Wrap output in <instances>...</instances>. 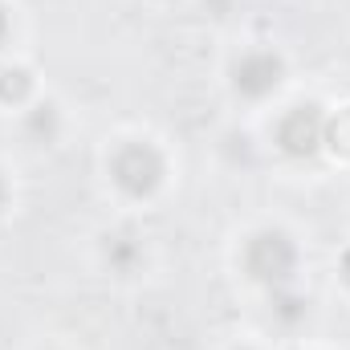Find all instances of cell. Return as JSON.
<instances>
[{"label":"cell","mask_w":350,"mask_h":350,"mask_svg":"<svg viewBox=\"0 0 350 350\" xmlns=\"http://www.w3.org/2000/svg\"><path fill=\"white\" fill-rule=\"evenodd\" d=\"M293 261H297V253L281 232H261L245 249V265L257 281H285L293 273Z\"/></svg>","instance_id":"2"},{"label":"cell","mask_w":350,"mask_h":350,"mask_svg":"<svg viewBox=\"0 0 350 350\" xmlns=\"http://www.w3.org/2000/svg\"><path fill=\"white\" fill-rule=\"evenodd\" d=\"M25 94H29V74H25L21 66L0 70V98H4V102H21Z\"/></svg>","instance_id":"5"},{"label":"cell","mask_w":350,"mask_h":350,"mask_svg":"<svg viewBox=\"0 0 350 350\" xmlns=\"http://www.w3.org/2000/svg\"><path fill=\"white\" fill-rule=\"evenodd\" d=\"M281 74H285V66H281L277 53H269V49H253V53H245V57L237 62L232 82H237V90H241L245 98H265L269 90H277Z\"/></svg>","instance_id":"4"},{"label":"cell","mask_w":350,"mask_h":350,"mask_svg":"<svg viewBox=\"0 0 350 350\" xmlns=\"http://www.w3.org/2000/svg\"><path fill=\"white\" fill-rule=\"evenodd\" d=\"M0 200H4V183H0Z\"/></svg>","instance_id":"10"},{"label":"cell","mask_w":350,"mask_h":350,"mask_svg":"<svg viewBox=\"0 0 350 350\" xmlns=\"http://www.w3.org/2000/svg\"><path fill=\"white\" fill-rule=\"evenodd\" d=\"M322 139H326V122H322V114L314 110V106H297V110H289L285 118H281V126H277V143H281V151L285 155H314L318 147H322Z\"/></svg>","instance_id":"3"},{"label":"cell","mask_w":350,"mask_h":350,"mask_svg":"<svg viewBox=\"0 0 350 350\" xmlns=\"http://www.w3.org/2000/svg\"><path fill=\"white\" fill-rule=\"evenodd\" d=\"M342 277H347V281H350V253H347V257H342Z\"/></svg>","instance_id":"9"},{"label":"cell","mask_w":350,"mask_h":350,"mask_svg":"<svg viewBox=\"0 0 350 350\" xmlns=\"http://www.w3.org/2000/svg\"><path fill=\"white\" fill-rule=\"evenodd\" d=\"M4 33H8V16H4V8H0V41H4Z\"/></svg>","instance_id":"8"},{"label":"cell","mask_w":350,"mask_h":350,"mask_svg":"<svg viewBox=\"0 0 350 350\" xmlns=\"http://www.w3.org/2000/svg\"><path fill=\"white\" fill-rule=\"evenodd\" d=\"M322 143H330L334 151L350 155V110H342L334 122H326V139H322Z\"/></svg>","instance_id":"6"},{"label":"cell","mask_w":350,"mask_h":350,"mask_svg":"<svg viewBox=\"0 0 350 350\" xmlns=\"http://www.w3.org/2000/svg\"><path fill=\"white\" fill-rule=\"evenodd\" d=\"M110 172H114V183H118L122 191H131V196H151V191L159 187V179H163V159H159V151L147 147V143H126V147L114 155Z\"/></svg>","instance_id":"1"},{"label":"cell","mask_w":350,"mask_h":350,"mask_svg":"<svg viewBox=\"0 0 350 350\" xmlns=\"http://www.w3.org/2000/svg\"><path fill=\"white\" fill-rule=\"evenodd\" d=\"M281 318H289V322H293V318H301V301L285 297V301H281Z\"/></svg>","instance_id":"7"}]
</instances>
